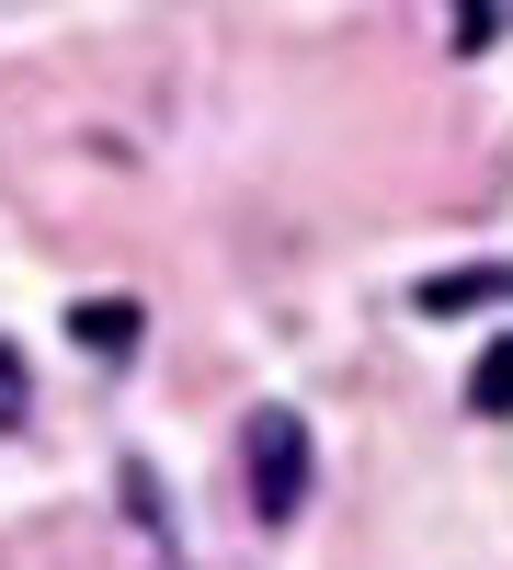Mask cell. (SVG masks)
Masks as SVG:
<instances>
[{
    "label": "cell",
    "mask_w": 513,
    "mask_h": 570,
    "mask_svg": "<svg viewBox=\"0 0 513 570\" xmlns=\"http://www.w3.org/2000/svg\"><path fill=\"white\" fill-rule=\"evenodd\" d=\"M468 411H480V422H502V411H513V331L480 354V376H468Z\"/></svg>",
    "instance_id": "obj_3"
},
{
    "label": "cell",
    "mask_w": 513,
    "mask_h": 570,
    "mask_svg": "<svg viewBox=\"0 0 513 570\" xmlns=\"http://www.w3.org/2000/svg\"><path fill=\"white\" fill-rule=\"evenodd\" d=\"M240 456H251V513L263 525H297L308 513V434H297V411H251Z\"/></svg>",
    "instance_id": "obj_1"
},
{
    "label": "cell",
    "mask_w": 513,
    "mask_h": 570,
    "mask_svg": "<svg viewBox=\"0 0 513 570\" xmlns=\"http://www.w3.org/2000/svg\"><path fill=\"white\" fill-rule=\"evenodd\" d=\"M23 411H34V389H23V354H12V343H0V434H12V422H23Z\"/></svg>",
    "instance_id": "obj_4"
},
{
    "label": "cell",
    "mask_w": 513,
    "mask_h": 570,
    "mask_svg": "<svg viewBox=\"0 0 513 570\" xmlns=\"http://www.w3.org/2000/svg\"><path fill=\"white\" fill-rule=\"evenodd\" d=\"M69 331H80L91 354H126V343H137V308H115V297H80V308H69Z\"/></svg>",
    "instance_id": "obj_2"
}]
</instances>
